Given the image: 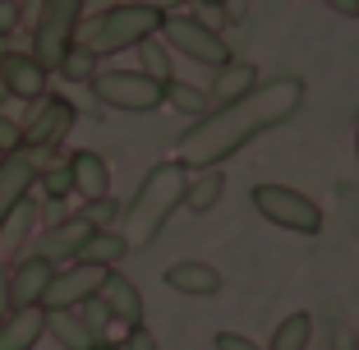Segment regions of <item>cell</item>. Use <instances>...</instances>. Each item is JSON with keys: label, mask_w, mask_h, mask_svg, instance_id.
<instances>
[{"label": "cell", "mask_w": 359, "mask_h": 350, "mask_svg": "<svg viewBox=\"0 0 359 350\" xmlns=\"http://www.w3.org/2000/svg\"><path fill=\"white\" fill-rule=\"evenodd\" d=\"M304 79L299 74H276V79H263L254 83L249 93H240L235 102H222L212 107L208 116H198L184 134L175 138V161L189 170H203V166H222L226 157H235L240 148H249L258 134L285 125L304 107Z\"/></svg>", "instance_id": "cell-1"}, {"label": "cell", "mask_w": 359, "mask_h": 350, "mask_svg": "<svg viewBox=\"0 0 359 350\" xmlns=\"http://www.w3.org/2000/svg\"><path fill=\"white\" fill-rule=\"evenodd\" d=\"M184 180H189V166H180L175 157L157 161V166L138 180L134 198L120 208V222H116V231L125 235L129 249H148V244L166 231V222L184 208Z\"/></svg>", "instance_id": "cell-2"}, {"label": "cell", "mask_w": 359, "mask_h": 350, "mask_svg": "<svg viewBox=\"0 0 359 350\" xmlns=\"http://www.w3.org/2000/svg\"><path fill=\"white\" fill-rule=\"evenodd\" d=\"M161 19H166V14L138 5V0H120V5H111V10H102V14H93V19L79 23L74 46L93 51L97 60H102V55H116V51H134L138 42L157 37Z\"/></svg>", "instance_id": "cell-3"}, {"label": "cell", "mask_w": 359, "mask_h": 350, "mask_svg": "<svg viewBox=\"0 0 359 350\" xmlns=\"http://www.w3.org/2000/svg\"><path fill=\"white\" fill-rule=\"evenodd\" d=\"M83 5L88 0H42V5H37V23H32V46L28 51L42 69L55 74V65L74 46V32H79V23H83Z\"/></svg>", "instance_id": "cell-4"}, {"label": "cell", "mask_w": 359, "mask_h": 350, "mask_svg": "<svg viewBox=\"0 0 359 350\" xmlns=\"http://www.w3.org/2000/svg\"><path fill=\"white\" fill-rule=\"evenodd\" d=\"M93 97L111 111H129V116H148V111L166 107V83L148 79L143 69H97L88 79Z\"/></svg>", "instance_id": "cell-5"}, {"label": "cell", "mask_w": 359, "mask_h": 350, "mask_svg": "<svg viewBox=\"0 0 359 350\" xmlns=\"http://www.w3.org/2000/svg\"><path fill=\"white\" fill-rule=\"evenodd\" d=\"M157 37H161V42L170 46V51L189 55V60L208 65V69H217V65L235 60L222 32L212 28V23L194 19V14H166V19H161V28H157Z\"/></svg>", "instance_id": "cell-6"}, {"label": "cell", "mask_w": 359, "mask_h": 350, "mask_svg": "<svg viewBox=\"0 0 359 350\" xmlns=\"http://www.w3.org/2000/svg\"><path fill=\"white\" fill-rule=\"evenodd\" d=\"M254 208L272 226H281L290 235H318L323 231V208L309 194L290 189V184H254Z\"/></svg>", "instance_id": "cell-7"}, {"label": "cell", "mask_w": 359, "mask_h": 350, "mask_svg": "<svg viewBox=\"0 0 359 350\" xmlns=\"http://www.w3.org/2000/svg\"><path fill=\"white\" fill-rule=\"evenodd\" d=\"M74 120H79V107L69 97H60V93L37 97V102H32V116L19 120L23 125V152L60 148L65 138H69V129H74Z\"/></svg>", "instance_id": "cell-8"}, {"label": "cell", "mask_w": 359, "mask_h": 350, "mask_svg": "<svg viewBox=\"0 0 359 350\" xmlns=\"http://www.w3.org/2000/svg\"><path fill=\"white\" fill-rule=\"evenodd\" d=\"M106 272H111V267H97V263H60L55 276H51V286H46V295H42V309L51 314V309L88 304V299L102 290Z\"/></svg>", "instance_id": "cell-9"}, {"label": "cell", "mask_w": 359, "mask_h": 350, "mask_svg": "<svg viewBox=\"0 0 359 350\" xmlns=\"http://www.w3.org/2000/svg\"><path fill=\"white\" fill-rule=\"evenodd\" d=\"M0 83H5V93L19 97V102H37V97H46V83H51V69H42V65L32 60V51H5L0 55Z\"/></svg>", "instance_id": "cell-10"}, {"label": "cell", "mask_w": 359, "mask_h": 350, "mask_svg": "<svg viewBox=\"0 0 359 350\" xmlns=\"http://www.w3.org/2000/svg\"><path fill=\"white\" fill-rule=\"evenodd\" d=\"M97 226H88L83 217H60V222H51L42 235H37V244H32V254H42V258H51L55 267L60 263H74L79 258V249H83V240L93 235Z\"/></svg>", "instance_id": "cell-11"}, {"label": "cell", "mask_w": 359, "mask_h": 350, "mask_svg": "<svg viewBox=\"0 0 359 350\" xmlns=\"http://www.w3.org/2000/svg\"><path fill=\"white\" fill-rule=\"evenodd\" d=\"M55 276V263L42 254H23L19 263H10V304L23 309V304H42L46 286Z\"/></svg>", "instance_id": "cell-12"}, {"label": "cell", "mask_w": 359, "mask_h": 350, "mask_svg": "<svg viewBox=\"0 0 359 350\" xmlns=\"http://www.w3.org/2000/svg\"><path fill=\"white\" fill-rule=\"evenodd\" d=\"M32 180H37V166H32L28 152H10L0 161V231L14 217V208L32 194Z\"/></svg>", "instance_id": "cell-13"}, {"label": "cell", "mask_w": 359, "mask_h": 350, "mask_svg": "<svg viewBox=\"0 0 359 350\" xmlns=\"http://www.w3.org/2000/svg\"><path fill=\"white\" fill-rule=\"evenodd\" d=\"M97 299L106 304V314L120 323V328H138L143 323V290L129 281L125 272H106V281H102V290H97Z\"/></svg>", "instance_id": "cell-14"}, {"label": "cell", "mask_w": 359, "mask_h": 350, "mask_svg": "<svg viewBox=\"0 0 359 350\" xmlns=\"http://www.w3.org/2000/svg\"><path fill=\"white\" fill-rule=\"evenodd\" d=\"M166 286L189 299H212V295H222V272L212 263H203V258H184V263L166 267Z\"/></svg>", "instance_id": "cell-15"}, {"label": "cell", "mask_w": 359, "mask_h": 350, "mask_svg": "<svg viewBox=\"0 0 359 350\" xmlns=\"http://www.w3.org/2000/svg\"><path fill=\"white\" fill-rule=\"evenodd\" d=\"M42 337H46V309L42 304L10 309L0 318V350H37Z\"/></svg>", "instance_id": "cell-16"}, {"label": "cell", "mask_w": 359, "mask_h": 350, "mask_svg": "<svg viewBox=\"0 0 359 350\" xmlns=\"http://www.w3.org/2000/svg\"><path fill=\"white\" fill-rule=\"evenodd\" d=\"M65 166H69V180H74L79 198H106V194H111V166H106L102 152L79 148V152L65 157Z\"/></svg>", "instance_id": "cell-17"}, {"label": "cell", "mask_w": 359, "mask_h": 350, "mask_svg": "<svg viewBox=\"0 0 359 350\" xmlns=\"http://www.w3.org/2000/svg\"><path fill=\"white\" fill-rule=\"evenodd\" d=\"M226 194V175L222 166H203V170H189V180H184V208L189 213H212Z\"/></svg>", "instance_id": "cell-18"}, {"label": "cell", "mask_w": 359, "mask_h": 350, "mask_svg": "<svg viewBox=\"0 0 359 350\" xmlns=\"http://www.w3.org/2000/svg\"><path fill=\"white\" fill-rule=\"evenodd\" d=\"M46 337H55L65 350H93L97 341H102L79 318V309H51V314H46Z\"/></svg>", "instance_id": "cell-19"}, {"label": "cell", "mask_w": 359, "mask_h": 350, "mask_svg": "<svg viewBox=\"0 0 359 350\" xmlns=\"http://www.w3.org/2000/svg\"><path fill=\"white\" fill-rule=\"evenodd\" d=\"M254 83H258V69L249 60H226V65H217V79H212L208 97H217V107H222V102H235L240 93H249Z\"/></svg>", "instance_id": "cell-20"}, {"label": "cell", "mask_w": 359, "mask_h": 350, "mask_svg": "<svg viewBox=\"0 0 359 350\" xmlns=\"http://www.w3.org/2000/svg\"><path fill=\"white\" fill-rule=\"evenodd\" d=\"M129 254V244H125V235L111 226V231H93L83 240V249H79V258L74 263H97V267H120V258Z\"/></svg>", "instance_id": "cell-21"}, {"label": "cell", "mask_w": 359, "mask_h": 350, "mask_svg": "<svg viewBox=\"0 0 359 350\" xmlns=\"http://www.w3.org/2000/svg\"><path fill=\"white\" fill-rule=\"evenodd\" d=\"M309 341H313V314H290L276 323L272 341L263 350H309Z\"/></svg>", "instance_id": "cell-22"}, {"label": "cell", "mask_w": 359, "mask_h": 350, "mask_svg": "<svg viewBox=\"0 0 359 350\" xmlns=\"http://www.w3.org/2000/svg\"><path fill=\"white\" fill-rule=\"evenodd\" d=\"M138 69L148 79H157V83H170L175 79V60H170V46L161 42V37H148V42H138Z\"/></svg>", "instance_id": "cell-23"}, {"label": "cell", "mask_w": 359, "mask_h": 350, "mask_svg": "<svg viewBox=\"0 0 359 350\" xmlns=\"http://www.w3.org/2000/svg\"><path fill=\"white\" fill-rule=\"evenodd\" d=\"M166 102L180 111V116H208L212 111V97H208V88H198V83H184V79H170L166 83Z\"/></svg>", "instance_id": "cell-24"}, {"label": "cell", "mask_w": 359, "mask_h": 350, "mask_svg": "<svg viewBox=\"0 0 359 350\" xmlns=\"http://www.w3.org/2000/svg\"><path fill=\"white\" fill-rule=\"evenodd\" d=\"M55 74L69 79V83H88V79L97 74V55L83 51V46H69V51H65V60L55 65Z\"/></svg>", "instance_id": "cell-25"}, {"label": "cell", "mask_w": 359, "mask_h": 350, "mask_svg": "<svg viewBox=\"0 0 359 350\" xmlns=\"http://www.w3.org/2000/svg\"><path fill=\"white\" fill-rule=\"evenodd\" d=\"M83 217L88 226H97V231H111V226L120 222V203L111 198V194H106V198H83Z\"/></svg>", "instance_id": "cell-26"}, {"label": "cell", "mask_w": 359, "mask_h": 350, "mask_svg": "<svg viewBox=\"0 0 359 350\" xmlns=\"http://www.w3.org/2000/svg\"><path fill=\"white\" fill-rule=\"evenodd\" d=\"M79 318H83L88 323V328H93L97 332V337H102L106 341V328H111V323H116V318H111V314H106V304H102V299H88V304H79Z\"/></svg>", "instance_id": "cell-27"}, {"label": "cell", "mask_w": 359, "mask_h": 350, "mask_svg": "<svg viewBox=\"0 0 359 350\" xmlns=\"http://www.w3.org/2000/svg\"><path fill=\"white\" fill-rule=\"evenodd\" d=\"M10 152H23V125L0 111V157H10Z\"/></svg>", "instance_id": "cell-28"}, {"label": "cell", "mask_w": 359, "mask_h": 350, "mask_svg": "<svg viewBox=\"0 0 359 350\" xmlns=\"http://www.w3.org/2000/svg\"><path fill=\"white\" fill-rule=\"evenodd\" d=\"M23 23V0H0V42H10Z\"/></svg>", "instance_id": "cell-29"}, {"label": "cell", "mask_w": 359, "mask_h": 350, "mask_svg": "<svg viewBox=\"0 0 359 350\" xmlns=\"http://www.w3.org/2000/svg\"><path fill=\"white\" fill-rule=\"evenodd\" d=\"M116 350H161V346H157V337L138 323V328H125V341H120Z\"/></svg>", "instance_id": "cell-30"}, {"label": "cell", "mask_w": 359, "mask_h": 350, "mask_svg": "<svg viewBox=\"0 0 359 350\" xmlns=\"http://www.w3.org/2000/svg\"><path fill=\"white\" fill-rule=\"evenodd\" d=\"M217 350H263L258 341L240 337V332H217Z\"/></svg>", "instance_id": "cell-31"}, {"label": "cell", "mask_w": 359, "mask_h": 350, "mask_svg": "<svg viewBox=\"0 0 359 350\" xmlns=\"http://www.w3.org/2000/svg\"><path fill=\"white\" fill-rule=\"evenodd\" d=\"M10 263H5V258H0V318H5V314H10Z\"/></svg>", "instance_id": "cell-32"}, {"label": "cell", "mask_w": 359, "mask_h": 350, "mask_svg": "<svg viewBox=\"0 0 359 350\" xmlns=\"http://www.w3.org/2000/svg\"><path fill=\"white\" fill-rule=\"evenodd\" d=\"M327 10L346 14V19H359V0H327Z\"/></svg>", "instance_id": "cell-33"}, {"label": "cell", "mask_w": 359, "mask_h": 350, "mask_svg": "<svg viewBox=\"0 0 359 350\" xmlns=\"http://www.w3.org/2000/svg\"><path fill=\"white\" fill-rule=\"evenodd\" d=\"M138 5H148V10H157V14H175L184 0H138Z\"/></svg>", "instance_id": "cell-34"}, {"label": "cell", "mask_w": 359, "mask_h": 350, "mask_svg": "<svg viewBox=\"0 0 359 350\" xmlns=\"http://www.w3.org/2000/svg\"><path fill=\"white\" fill-rule=\"evenodd\" d=\"M337 350H359V341H355V332H337Z\"/></svg>", "instance_id": "cell-35"}, {"label": "cell", "mask_w": 359, "mask_h": 350, "mask_svg": "<svg viewBox=\"0 0 359 350\" xmlns=\"http://www.w3.org/2000/svg\"><path fill=\"white\" fill-rule=\"evenodd\" d=\"M355 152H359V111H355Z\"/></svg>", "instance_id": "cell-36"}, {"label": "cell", "mask_w": 359, "mask_h": 350, "mask_svg": "<svg viewBox=\"0 0 359 350\" xmlns=\"http://www.w3.org/2000/svg\"><path fill=\"white\" fill-rule=\"evenodd\" d=\"M93 350H116V346H111V341H97V346Z\"/></svg>", "instance_id": "cell-37"}, {"label": "cell", "mask_w": 359, "mask_h": 350, "mask_svg": "<svg viewBox=\"0 0 359 350\" xmlns=\"http://www.w3.org/2000/svg\"><path fill=\"white\" fill-rule=\"evenodd\" d=\"M198 5H208V10H217V5H222V0H198Z\"/></svg>", "instance_id": "cell-38"}]
</instances>
